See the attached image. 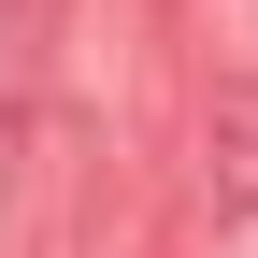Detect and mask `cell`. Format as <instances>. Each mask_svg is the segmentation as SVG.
<instances>
[{
    "label": "cell",
    "instance_id": "6da1fadb",
    "mask_svg": "<svg viewBox=\"0 0 258 258\" xmlns=\"http://www.w3.org/2000/svg\"><path fill=\"white\" fill-rule=\"evenodd\" d=\"M201 201L215 215H258V72H215L201 86Z\"/></svg>",
    "mask_w": 258,
    "mask_h": 258
},
{
    "label": "cell",
    "instance_id": "7a4b0ae2",
    "mask_svg": "<svg viewBox=\"0 0 258 258\" xmlns=\"http://www.w3.org/2000/svg\"><path fill=\"white\" fill-rule=\"evenodd\" d=\"M57 29H72V0H0V43H15V57H43Z\"/></svg>",
    "mask_w": 258,
    "mask_h": 258
}]
</instances>
